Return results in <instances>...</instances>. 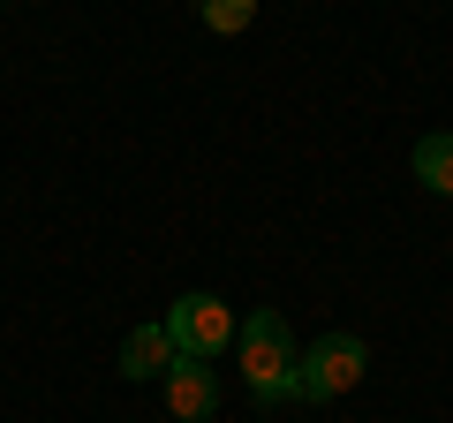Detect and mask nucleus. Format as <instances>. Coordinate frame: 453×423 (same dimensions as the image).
<instances>
[{
  "label": "nucleus",
  "instance_id": "f257e3e1",
  "mask_svg": "<svg viewBox=\"0 0 453 423\" xmlns=\"http://www.w3.org/2000/svg\"><path fill=\"white\" fill-rule=\"evenodd\" d=\"M234 356H242V378L257 401H288L295 393V341L280 310H250L242 333H234Z\"/></svg>",
  "mask_w": 453,
  "mask_h": 423
},
{
  "label": "nucleus",
  "instance_id": "f03ea898",
  "mask_svg": "<svg viewBox=\"0 0 453 423\" xmlns=\"http://www.w3.org/2000/svg\"><path fill=\"white\" fill-rule=\"evenodd\" d=\"M363 341L356 333H325V341H310L303 356H295V401H340V393L363 378Z\"/></svg>",
  "mask_w": 453,
  "mask_h": 423
},
{
  "label": "nucleus",
  "instance_id": "7ed1b4c3",
  "mask_svg": "<svg viewBox=\"0 0 453 423\" xmlns=\"http://www.w3.org/2000/svg\"><path fill=\"white\" fill-rule=\"evenodd\" d=\"M234 310L219 303V295H181L174 310H166V341H174V356H189V363H211V356H226L234 348Z\"/></svg>",
  "mask_w": 453,
  "mask_h": 423
},
{
  "label": "nucleus",
  "instance_id": "20e7f679",
  "mask_svg": "<svg viewBox=\"0 0 453 423\" xmlns=\"http://www.w3.org/2000/svg\"><path fill=\"white\" fill-rule=\"evenodd\" d=\"M166 408H174L181 423H204L211 408H219V378H211V363L174 356V371H166Z\"/></svg>",
  "mask_w": 453,
  "mask_h": 423
},
{
  "label": "nucleus",
  "instance_id": "39448f33",
  "mask_svg": "<svg viewBox=\"0 0 453 423\" xmlns=\"http://www.w3.org/2000/svg\"><path fill=\"white\" fill-rule=\"evenodd\" d=\"M174 371V341H166V326H136L129 341H121V378H166Z\"/></svg>",
  "mask_w": 453,
  "mask_h": 423
},
{
  "label": "nucleus",
  "instance_id": "423d86ee",
  "mask_svg": "<svg viewBox=\"0 0 453 423\" xmlns=\"http://www.w3.org/2000/svg\"><path fill=\"white\" fill-rule=\"evenodd\" d=\"M416 181H423V189H438V196H453V136L446 129L416 144Z\"/></svg>",
  "mask_w": 453,
  "mask_h": 423
},
{
  "label": "nucleus",
  "instance_id": "0eeeda50",
  "mask_svg": "<svg viewBox=\"0 0 453 423\" xmlns=\"http://www.w3.org/2000/svg\"><path fill=\"white\" fill-rule=\"evenodd\" d=\"M250 23H257V0H204V31L234 38V31H250Z\"/></svg>",
  "mask_w": 453,
  "mask_h": 423
}]
</instances>
